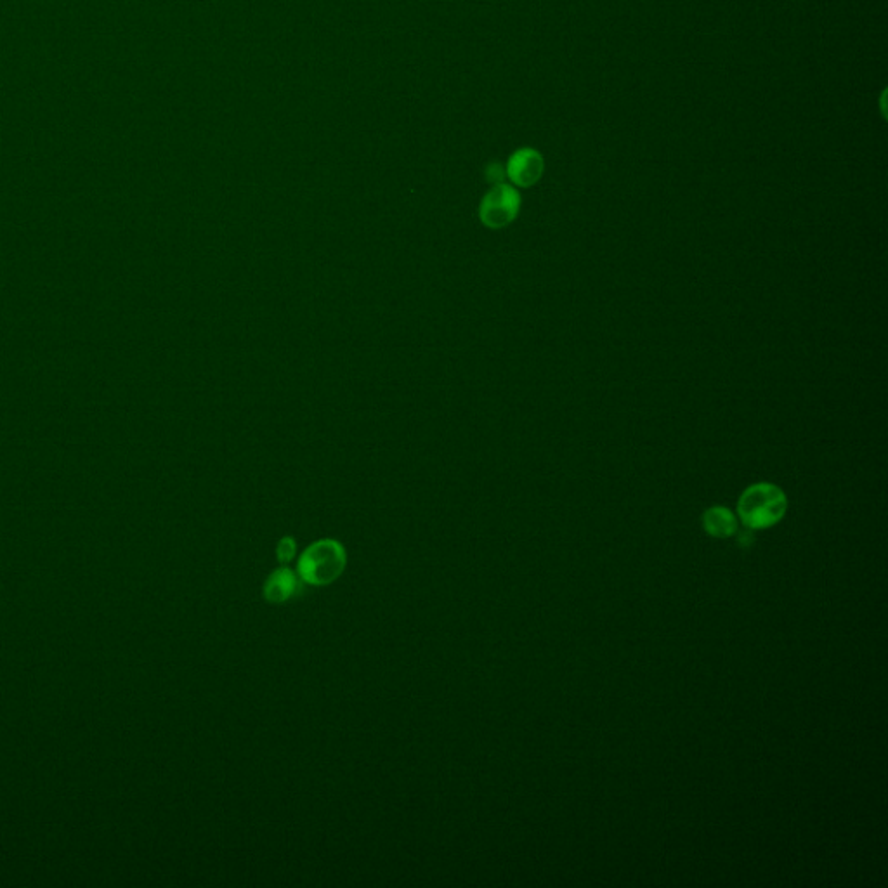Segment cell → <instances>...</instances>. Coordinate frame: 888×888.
Wrapping results in <instances>:
<instances>
[{
	"mask_svg": "<svg viewBox=\"0 0 888 888\" xmlns=\"http://www.w3.org/2000/svg\"><path fill=\"white\" fill-rule=\"evenodd\" d=\"M346 566L344 547L335 540H321L301 555L299 573L306 583L328 585L335 582Z\"/></svg>",
	"mask_w": 888,
	"mask_h": 888,
	"instance_id": "obj_2",
	"label": "cell"
},
{
	"mask_svg": "<svg viewBox=\"0 0 888 888\" xmlns=\"http://www.w3.org/2000/svg\"><path fill=\"white\" fill-rule=\"evenodd\" d=\"M521 210V195L510 184L498 183L484 196L479 217L484 226L490 229H503L516 221Z\"/></svg>",
	"mask_w": 888,
	"mask_h": 888,
	"instance_id": "obj_3",
	"label": "cell"
},
{
	"mask_svg": "<svg viewBox=\"0 0 888 888\" xmlns=\"http://www.w3.org/2000/svg\"><path fill=\"white\" fill-rule=\"evenodd\" d=\"M297 592V580L294 573L288 569H278L269 576L268 583L264 587V595L271 602H283L290 599Z\"/></svg>",
	"mask_w": 888,
	"mask_h": 888,
	"instance_id": "obj_6",
	"label": "cell"
},
{
	"mask_svg": "<svg viewBox=\"0 0 888 888\" xmlns=\"http://www.w3.org/2000/svg\"><path fill=\"white\" fill-rule=\"evenodd\" d=\"M295 554V543L287 538V540H283L280 543V549H278V557H280L281 562H288Z\"/></svg>",
	"mask_w": 888,
	"mask_h": 888,
	"instance_id": "obj_7",
	"label": "cell"
},
{
	"mask_svg": "<svg viewBox=\"0 0 888 888\" xmlns=\"http://www.w3.org/2000/svg\"><path fill=\"white\" fill-rule=\"evenodd\" d=\"M788 510V498L772 483L751 484L739 497L738 514L746 528L767 529L776 526Z\"/></svg>",
	"mask_w": 888,
	"mask_h": 888,
	"instance_id": "obj_1",
	"label": "cell"
},
{
	"mask_svg": "<svg viewBox=\"0 0 888 888\" xmlns=\"http://www.w3.org/2000/svg\"><path fill=\"white\" fill-rule=\"evenodd\" d=\"M703 528L715 538H729L738 531V519L727 507H712L703 514Z\"/></svg>",
	"mask_w": 888,
	"mask_h": 888,
	"instance_id": "obj_5",
	"label": "cell"
},
{
	"mask_svg": "<svg viewBox=\"0 0 888 888\" xmlns=\"http://www.w3.org/2000/svg\"><path fill=\"white\" fill-rule=\"evenodd\" d=\"M545 160L535 148H521L509 158L505 174L517 188H531L542 179Z\"/></svg>",
	"mask_w": 888,
	"mask_h": 888,
	"instance_id": "obj_4",
	"label": "cell"
}]
</instances>
